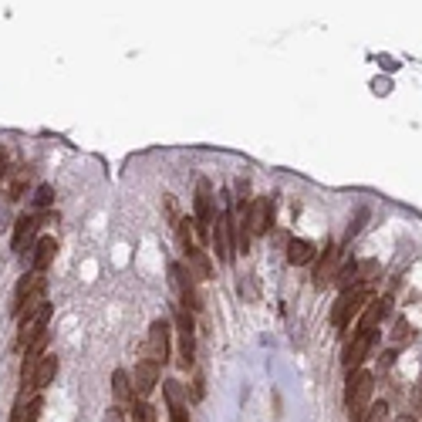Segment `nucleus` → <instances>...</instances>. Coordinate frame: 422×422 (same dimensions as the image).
<instances>
[{
  "instance_id": "4be33fe9",
  "label": "nucleus",
  "mask_w": 422,
  "mask_h": 422,
  "mask_svg": "<svg viewBox=\"0 0 422 422\" xmlns=\"http://www.w3.org/2000/svg\"><path fill=\"white\" fill-rule=\"evenodd\" d=\"M27 186H31V169H21L17 176H14V182H11V196L7 200H24V192H27Z\"/></svg>"
},
{
  "instance_id": "412c9836",
  "label": "nucleus",
  "mask_w": 422,
  "mask_h": 422,
  "mask_svg": "<svg viewBox=\"0 0 422 422\" xmlns=\"http://www.w3.org/2000/svg\"><path fill=\"white\" fill-rule=\"evenodd\" d=\"M51 203H54V186H51V182H41L38 190H34V200H31L34 213H48Z\"/></svg>"
},
{
  "instance_id": "2eb2a0df",
  "label": "nucleus",
  "mask_w": 422,
  "mask_h": 422,
  "mask_svg": "<svg viewBox=\"0 0 422 422\" xmlns=\"http://www.w3.org/2000/svg\"><path fill=\"white\" fill-rule=\"evenodd\" d=\"M210 240H213V250H217V257L223 260V264H233V260H237V257H233V250H230V240H227V220H223V213H217V217H213Z\"/></svg>"
},
{
  "instance_id": "0eeeda50",
  "label": "nucleus",
  "mask_w": 422,
  "mask_h": 422,
  "mask_svg": "<svg viewBox=\"0 0 422 422\" xmlns=\"http://www.w3.org/2000/svg\"><path fill=\"white\" fill-rule=\"evenodd\" d=\"M169 351H173V324L166 318H155L149 324V338H145V359L163 369L169 361Z\"/></svg>"
},
{
  "instance_id": "4468645a",
  "label": "nucleus",
  "mask_w": 422,
  "mask_h": 422,
  "mask_svg": "<svg viewBox=\"0 0 422 422\" xmlns=\"http://www.w3.org/2000/svg\"><path fill=\"white\" fill-rule=\"evenodd\" d=\"M54 254H58V240L54 237H41L31 250V270L34 274H44V270L54 264Z\"/></svg>"
},
{
  "instance_id": "dca6fc26",
  "label": "nucleus",
  "mask_w": 422,
  "mask_h": 422,
  "mask_svg": "<svg viewBox=\"0 0 422 422\" xmlns=\"http://www.w3.org/2000/svg\"><path fill=\"white\" fill-rule=\"evenodd\" d=\"M58 379V355H44V359L38 361V369H34V375H31V385H27V392L34 388V392H41V388H48V385Z\"/></svg>"
},
{
  "instance_id": "7ed1b4c3",
  "label": "nucleus",
  "mask_w": 422,
  "mask_h": 422,
  "mask_svg": "<svg viewBox=\"0 0 422 422\" xmlns=\"http://www.w3.org/2000/svg\"><path fill=\"white\" fill-rule=\"evenodd\" d=\"M176 233H180V247H182V254H186V260H190L192 277H196V281H213V260L206 257V250L200 243L192 240L190 220H180V223H176Z\"/></svg>"
},
{
  "instance_id": "b1692460",
  "label": "nucleus",
  "mask_w": 422,
  "mask_h": 422,
  "mask_svg": "<svg viewBox=\"0 0 422 422\" xmlns=\"http://www.w3.org/2000/svg\"><path fill=\"white\" fill-rule=\"evenodd\" d=\"M176 331L180 334H196V321H192V314L186 311V307H176Z\"/></svg>"
},
{
  "instance_id": "6ab92c4d",
  "label": "nucleus",
  "mask_w": 422,
  "mask_h": 422,
  "mask_svg": "<svg viewBox=\"0 0 422 422\" xmlns=\"http://www.w3.org/2000/svg\"><path fill=\"white\" fill-rule=\"evenodd\" d=\"M379 270H382V264L371 257V260H359V270H355V287H371L375 284V277H379Z\"/></svg>"
},
{
  "instance_id": "6e6552de",
  "label": "nucleus",
  "mask_w": 422,
  "mask_h": 422,
  "mask_svg": "<svg viewBox=\"0 0 422 422\" xmlns=\"http://www.w3.org/2000/svg\"><path fill=\"white\" fill-rule=\"evenodd\" d=\"M169 277H173V287L180 291V307H186L190 314H196V311H203V297H200V291H196V277H192L190 267H182V264H169Z\"/></svg>"
},
{
  "instance_id": "bb28decb",
  "label": "nucleus",
  "mask_w": 422,
  "mask_h": 422,
  "mask_svg": "<svg viewBox=\"0 0 422 422\" xmlns=\"http://www.w3.org/2000/svg\"><path fill=\"white\" fill-rule=\"evenodd\" d=\"M392 338H396L398 345H409L412 338H416V331H412V324L406 318H398L396 321V331H392Z\"/></svg>"
},
{
  "instance_id": "a211bd4d",
  "label": "nucleus",
  "mask_w": 422,
  "mask_h": 422,
  "mask_svg": "<svg viewBox=\"0 0 422 422\" xmlns=\"http://www.w3.org/2000/svg\"><path fill=\"white\" fill-rule=\"evenodd\" d=\"M112 396H115L118 406H122V402H135V388H132V379H128L125 369L112 371Z\"/></svg>"
},
{
  "instance_id": "393cba45",
  "label": "nucleus",
  "mask_w": 422,
  "mask_h": 422,
  "mask_svg": "<svg viewBox=\"0 0 422 422\" xmlns=\"http://www.w3.org/2000/svg\"><path fill=\"white\" fill-rule=\"evenodd\" d=\"M186 396H190L192 402H203V396H206V375H203V371H196V375H192V382H190V388H186Z\"/></svg>"
},
{
  "instance_id": "1a4fd4ad",
  "label": "nucleus",
  "mask_w": 422,
  "mask_h": 422,
  "mask_svg": "<svg viewBox=\"0 0 422 422\" xmlns=\"http://www.w3.org/2000/svg\"><path fill=\"white\" fill-rule=\"evenodd\" d=\"M237 220L250 230V237H264V233H270V223H274V203H270V196H257L247 213H237Z\"/></svg>"
},
{
  "instance_id": "9b49d317",
  "label": "nucleus",
  "mask_w": 422,
  "mask_h": 422,
  "mask_svg": "<svg viewBox=\"0 0 422 422\" xmlns=\"http://www.w3.org/2000/svg\"><path fill=\"white\" fill-rule=\"evenodd\" d=\"M375 338H379V331L355 334V341L345 348V359H341V365H345V375H351V371H359V369H361L365 355H369L371 348H375Z\"/></svg>"
},
{
  "instance_id": "ddd939ff",
  "label": "nucleus",
  "mask_w": 422,
  "mask_h": 422,
  "mask_svg": "<svg viewBox=\"0 0 422 422\" xmlns=\"http://www.w3.org/2000/svg\"><path fill=\"white\" fill-rule=\"evenodd\" d=\"M338 260H341V247H338V243H328V247H324V257L318 260V270H314V287H324V284L334 281Z\"/></svg>"
},
{
  "instance_id": "c85d7f7f",
  "label": "nucleus",
  "mask_w": 422,
  "mask_h": 422,
  "mask_svg": "<svg viewBox=\"0 0 422 422\" xmlns=\"http://www.w3.org/2000/svg\"><path fill=\"white\" fill-rule=\"evenodd\" d=\"M385 412H388V406H385V402H379V406H369V412H365V422H385Z\"/></svg>"
},
{
  "instance_id": "f8f14e48",
  "label": "nucleus",
  "mask_w": 422,
  "mask_h": 422,
  "mask_svg": "<svg viewBox=\"0 0 422 422\" xmlns=\"http://www.w3.org/2000/svg\"><path fill=\"white\" fill-rule=\"evenodd\" d=\"M392 314V297H371L365 311H361V321H359V331L355 334H365V331H375L385 318Z\"/></svg>"
},
{
  "instance_id": "2f4dec72",
  "label": "nucleus",
  "mask_w": 422,
  "mask_h": 422,
  "mask_svg": "<svg viewBox=\"0 0 422 422\" xmlns=\"http://www.w3.org/2000/svg\"><path fill=\"white\" fill-rule=\"evenodd\" d=\"M392 361H396V351H385V355H382V369H392Z\"/></svg>"
},
{
  "instance_id": "5701e85b",
  "label": "nucleus",
  "mask_w": 422,
  "mask_h": 422,
  "mask_svg": "<svg viewBox=\"0 0 422 422\" xmlns=\"http://www.w3.org/2000/svg\"><path fill=\"white\" fill-rule=\"evenodd\" d=\"M155 419H159V416H155V409L149 402H142V398L132 402V422H155Z\"/></svg>"
},
{
  "instance_id": "20e7f679",
  "label": "nucleus",
  "mask_w": 422,
  "mask_h": 422,
  "mask_svg": "<svg viewBox=\"0 0 422 422\" xmlns=\"http://www.w3.org/2000/svg\"><path fill=\"white\" fill-rule=\"evenodd\" d=\"M369 301H371V287H351V291H341L338 301L331 304V324L338 328V331H345L348 324H351V318H359L361 311H365Z\"/></svg>"
},
{
  "instance_id": "cd10ccee",
  "label": "nucleus",
  "mask_w": 422,
  "mask_h": 422,
  "mask_svg": "<svg viewBox=\"0 0 422 422\" xmlns=\"http://www.w3.org/2000/svg\"><path fill=\"white\" fill-rule=\"evenodd\" d=\"M365 220H369V210H359L355 223H351V227H348V233H345V243H351L355 237H359V233H361V223H365Z\"/></svg>"
},
{
  "instance_id": "c756f323",
  "label": "nucleus",
  "mask_w": 422,
  "mask_h": 422,
  "mask_svg": "<svg viewBox=\"0 0 422 422\" xmlns=\"http://www.w3.org/2000/svg\"><path fill=\"white\" fill-rule=\"evenodd\" d=\"M11 176V159H7V153L0 149V180H7Z\"/></svg>"
},
{
  "instance_id": "39448f33",
  "label": "nucleus",
  "mask_w": 422,
  "mask_h": 422,
  "mask_svg": "<svg viewBox=\"0 0 422 422\" xmlns=\"http://www.w3.org/2000/svg\"><path fill=\"white\" fill-rule=\"evenodd\" d=\"M48 321H51V304H48V301L38 304L34 311H24L21 321H17V345L27 351L41 334H48Z\"/></svg>"
},
{
  "instance_id": "7c9ffc66",
  "label": "nucleus",
  "mask_w": 422,
  "mask_h": 422,
  "mask_svg": "<svg viewBox=\"0 0 422 422\" xmlns=\"http://www.w3.org/2000/svg\"><path fill=\"white\" fill-rule=\"evenodd\" d=\"M108 419H112V422H125V412H122V406H112V409H108Z\"/></svg>"
},
{
  "instance_id": "f257e3e1",
  "label": "nucleus",
  "mask_w": 422,
  "mask_h": 422,
  "mask_svg": "<svg viewBox=\"0 0 422 422\" xmlns=\"http://www.w3.org/2000/svg\"><path fill=\"white\" fill-rule=\"evenodd\" d=\"M375 396V375L369 369H359L348 375L345 385V409H348V422H365V412L371 406Z\"/></svg>"
},
{
  "instance_id": "f3484780",
  "label": "nucleus",
  "mask_w": 422,
  "mask_h": 422,
  "mask_svg": "<svg viewBox=\"0 0 422 422\" xmlns=\"http://www.w3.org/2000/svg\"><path fill=\"white\" fill-rule=\"evenodd\" d=\"M314 254H318V250H314V243H311V240H297V237H294V240H287V260H291L294 267L311 264Z\"/></svg>"
},
{
  "instance_id": "a878e982",
  "label": "nucleus",
  "mask_w": 422,
  "mask_h": 422,
  "mask_svg": "<svg viewBox=\"0 0 422 422\" xmlns=\"http://www.w3.org/2000/svg\"><path fill=\"white\" fill-rule=\"evenodd\" d=\"M41 409H44V398L31 396V402L24 406V416H21V422H41Z\"/></svg>"
},
{
  "instance_id": "f03ea898",
  "label": "nucleus",
  "mask_w": 422,
  "mask_h": 422,
  "mask_svg": "<svg viewBox=\"0 0 422 422\" xmlns=\"http://www.w3.org/2000/svg\"><path fill=\"white\" fill-rule=\"evenodd\" d=\"M48 277L44 274H24L21 281H17V287H14V297H11V314H24V311H34L38 304H44L48 301Z\"/></svg>"
},
{
  "instance_id": "9d476101",
  "label": "nucleus",
  "mask_w": 422,
  "mask_h": 422,
  "mask_svg": "<svg viewBox=\"0 0 422 422\" xmlns=\"http://www.w3.org/2000/svg\"><path fill=\"white\" fill-rule=\"evenodd\" d=\"M132 379V388H135V398H145L155 392V385H159V365H153L149 359H142V361H135V371L128 375Z\"/></svg>"
},
{
  "instance_id": "aec40b11",
  "label": "nucleus",
  "mask_w": 422,
  "mask_h": 422,
  "mask_svg": "<svg viewBox=\"0 0 422 422\" xmlns=\"http://www.w3.org/2000/svg\"><path fill=\"white\" fill-rule=\"evenodd\" d=\"M163 396H166V406L173 409V406H186V385L182 382H176V379H166L163 382Z\"/></svg>"
},
{
  "instance_id": "423d86ee",
  "label": "nucleus",
  "mask_w": 422,
  "mask_h": 422,
  "mask_svg": "<svg viewBox=\"0 0 422 422\" xmlns=\"http://www.w3.org/2000/svg\"><path fill=\"white\" fill-rule=\"evenodd\" d=\"M213 217H217V210H213V186H210V180H200L196 192H192V220H190L192 230L200 237H210Z\"/></svg>"
}]
</instances>
